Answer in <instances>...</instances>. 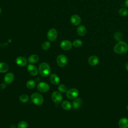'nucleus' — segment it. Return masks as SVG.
Wrapping results in <instances>:
<instances>
[{
	"label": "nucleus",
	"instance_id": "nucleus-27",
	"mask_svg": "<svg viewBox=\"0 0 128 128\" xmlns=\"http://www.w3.org/2000/svg\"><path fill=\"white\" fill-rule=\"evenodd\" d=\"M28 126V123L25 121H21L18 124V128H27Z\"/></svg>",
	"mask_w": 128,
	"mask_h": 128
},
{
	"label": "nucleus",
	"instance_id": "nucleus-29",
	"mask_svg": "<svg viewBox=\"0 0 128 128\" xmlns=\"http://www.w3.org/2000/svg\"><path fill=\"white\" fill-rule=\"evenodd\" d=\"M58 90L60 92H61L64 93V92H66L67 91V88H66V86L64 84H60V85L58 86Z\"/></svg>",
	"mask_w": 128,
	"mask_h": 128
},
{
	"label": "nucleus",
	"instance_id": "nucleus-20",
	"mask_svg": "<svg viewBox=\"0 0 128 128\" xmlns=\"http://www.w3.org/2000/svg\"><path fill=\"white\" fill-rule=\"evenodd\" d=\"M9 67L8 65L4 62H0V72H6L8 70Z\"/></svg>",
	"mask_w": 128,
	"mask_h": 128
},
{
	"label": "nucleus",
	"instance_id": "nucleus-18",
	"mask_svg": "<svg viewBox=\"0 0 128 128\" xmlns=\"http://www.w3.org/2000/svg\"><path fill=\"white\" fill-rule=\"evenodd\" d=\"M82 100L80 98H76L72 102V108L76 110L79 108L82 105Z\"/></svg>",
	"mask_w": 128,
	"mask_h": 128
},
{
	"label": "nucleus",
	"instance_id": "nucleus-23",
	"mask_svg": "<svg viewBox=\"0 0 128 128\" xmlns=\"http://www.w3.org/2000/svg\"><path fill=\"white\" fill-rule=\"evenodd\" d=\"M72 46L76 48H80L82 44V42L81 40H79V39H76L74 40V42H72Z\"/></svg>",
	"mask_w": 128,
	"mask_h": 128
},
{
	"label": "nucleus",
	"instance_id": "nucleus-24",
	"mask_svg": "<svg viewBox=\"0 0 128 128\" xmlns=\"http://www.w3.org/2000/svg\"><path fill=\"white\" fill-rule=\"evenodd\" d=\"M114 38L116 40L118 41V42H120L122 41V34L118 32H116L114 35Z\"/></svg>",
	"mask_w": 128,
	"mask_h": 128
},
{
	"label": "nucleus",
	"instance_id": "nucleus-5",
	"mask_svg": "<svg viewBox=\"0 0 128 128\" xmlns=\"http://www.w3.org/2000/svg\"><path fill=\"white\" fill-rule=\"evenodd\" d=\"M56 62L60 66L64 67L68 62L67 58L64 54H60L56 58Z\"/></svg>",
	"mask_w": 128,
	"mask_h": 128
},
{
	"label": "nucleus",
	"instance_id": "nucleus-2",
	"mask_svg": "<svg viewBox=\"0 0 128 128\" xmlns=\"http://www.w3.org/2000/svg\"><path fill=\"white\" fill-rule=\"evenodd\" d=\"M38 71L42 76L45 77L50 75V68L48 63L43 62L40 64Z\"/></svg>",
	"mask_w": 128,
	"mask_h": 128
},
{
	"label": "nucleus",
	"instance_id": "nucleus-8",
	"mask_svg": "<svg viewBox=\"0 0 128 128\" xmlns=\"http://www.w3.org/2000/svg\"><path fill=\"white\" fill-rule=\"evenodd\" d=\"M72 46V44L68 40H64L61 42L60 44V48L65 50H68L71 49Z\"/></svg>",
	"mask_w": 128,
	"mask_h": 128
},
{
	"label": "nucleus",
	"instance_id": "nucleus-14",
	"mask_svg": "<svg viewBox=\"0 0 128 128\" xmlns=\"http://www.w3.org/2000/svg\"><path fill=\"white\" fill-rule=\"evenodd\" d=\"M118 126L120 128H128V119L126 118H122L118 120Z\"/></svg>",
	"mask_w": 128,
	"mask_h": 128
},
{
	"label": "nucleus",
	"instance_id": "nucleus-17",
	"mask_svg": "<svg viewBox=\"0 0 128 128\" xmlns=\"http://www.w3.org/2000/svg\"><path fill=\"white\" fill-rule=\"evenodd\" d=\"M76 32L78 35L80 36H83L86 34V30L84 26L80 25L77 28Z\"/></svg>",
	"mask_w": 128,
	"mask_h": 128
},
{
	"label": "nucleus",
	"instance_id": "nucleus-32",
	"mask_svg": "<svg viewBox=\"0 0 128 128\" xmlns=\"http://www.w3.org/2000/svg\"><path fill=\"white\" fill-rule=\"evenodd\" d=\"M1 12H2V10H1V8H0V13H1Z\"/></svg>",
	"mask_w": 128,
	"mask_h": 128
},
{
	"label": "nucleus",
	"instance_id": "nucleus-28",
	"mask_svg": "<svg viewBox=\"0 0 128 128\" xmlns=\"http://www.w3.org/2000/svg\"><path fill=\"white\" fill-rule=\"evenodd\" d=\"M50 43L48 41H46L42 44V47L44 50H48L50 48Z\"/></svg>",
	"mask_w": 128,
	"mask_h": 128
},
{
	"label": "nucleus",
	"instance_id": "nucleus-31",
	"mask_svg": "<svg viewBox=\"0 0 128 128\" xmlns=\"http://www.w3.org/2000/svg\"><path fill=\"white\" fill-rule=\"evenodd\" d=\"M126 70L128 71V62H127L126 64Z\"/></svg>",
	"mask_w": 128,
	"mask_h": 128
},
{
	"label": "nucleus",
	"instance_id": "nucleus-16",
	"mask_svg": "<svg viewBox=\"0 0 128 128\" xmlns=\"http://www.w3.org/2000/svg\"><path fill=\"white\" fill-rule=\"evenodd\" d=\"M50 81L54 85H58L60 82L59 77L56 74H52L50 76Z\"/></svg>",
	"mask_w": 128,
	"mask_h": 128
},
{
	"label": "nucleus",
	"instance_id": "nucleus-30",
	"mask_svg": "<svg viewBox=\"0 0 128 128\" xmlns=\"http://www.w3.org/2000/svg\"><path fill=\"white\" fill-rule=\"evenodd\" d=\"M124 5L126 7L128 8V0H126L124 2Z\"/></svg>",
	"mask_w": 128,
	"mask_h": 128
},
{
	"label": "nucleus",
	"instance_id": "nucleus-4",
	"mask_svg": "<svg viewBox=\"0 0 128 128\" xmlns=\"http://www.w3.org/2000/svg\"><path fill=\"white\" fill-rule=\"evenodd\" d=\"M79 92L78 90L74 88H70L66 91V96L69 99L76 98L78 95Z\"/></svg>",
	"mask_w": 128,
	"mask_h": 128
},
{
	"label": "nucleus",
	"instance_id": "nucleus-9",
	"mask_svg": "<svg viewBox=\"0 0 128 128\" xmlns=\"http://www.w3.org/2000/svg\"><path fill=\"white\" fill-rule=\"evenodd\" d=\"M52 98L54 102L58 104L62 102V96L60 92H54L52 94Z\"/></svg>",
	"mask_w": 128,
	"mask_h": 128
},
{
	"label": "nucleus",
	"instance_id": "nucleus-33",
	"mask_svg": "<svg viewBox=\"0 0 128 128\" xmlns=\"http://www.w3.org/2000/svg\"><path fill=\"white\" fill-rule=\"evenodd\" d=\"M126 108H127V110H128V105L127 106H126Z\"/></svg>",
	"mask_w": 128,
	"mask_h": 128
},
{
	"label": "nucleus",
	"instance_id": "nucleus-15",
	"mask_svg": "<svg viewBox=\"0 0 128 128\" xmlns=\"http://www.w3.org/2000/svg\"><path fill=\"white\" fill-rule=\"evenodd\" d=\"M14 74L12 72H8L5 75L4 78V80L6 83L9 84L13 82V80H14Z\"/></svg>",
	"mask_w": 128,
	"mask_h": 128
},
{
	"label": "nucleus",
	"instance_id": "nucleus-12",
	"mask_svg": "<svg viewBox=\"0 0 128 128\" xmlns=\"http://www.w3.org/2000/svg\"><path fill=\"white\" fill-rule=\"evenodd\" d=\"M99 62V58L96 56H92L88 59V63L92 66H95Z\"/></svg>",
	"mask_w": 128,
	"mask_h": 128
},
{
	"label": "nucleus",
	"instance_id": "nucleus-10",
	"mask_svg": "<svg viewBox=\"0 0 128 128\" xmlns=\"http://www.w3.org/2000/svg\"><path fill=\"white\" fill-rule=\"evenodd\" d=\"M27 70L29 74L34 76H36L38 73V70L37 68L35 66L32 64L28 65L27 67Z\"/></svg>",
	"mask_w": 128,
	"mask_h": 128
},
{
	"label": "nucleus",
	"instance_id": "nucleus-11",
	"mask_svg": "<svg viewBox=\"0 0 128 128\" xmlns=\"http://www.w3.org/2000/svg\"><path fill=\"white\" fill-rule=\"evenodd\" d=\"M70 22L74 26H78L81 23V18L78 15L74 14L70 18Z\"/></svg>",
	"mask_w": 128,
	"mask_h": 128
},
{
	"label": "nucleus",
	"instance_id": "nucleus-6",
	"mask_svg": "<svg viewBox=\"0 0 128 128\" xmlns=\"http://www.w3.org/2000/svg\"><path fill=\"white\" fill-rule=\"evenodd\" d=\"M58 36V32L55 28L50 29L47 34V38L50 41H54Z\"/></svg>",
	"mask_w": 128,
	"mask_h": 128
},
{
	"label": "nucleus",
	"instance_id": "nucleus-21",
	"mask_svg": "<svg viewBox=\"0 0 128 128\" xmlns=\"http://www.w3.org/2000/svg\"><path fill=\"white\" fill-rule=\"evenodd\" d=\"M62 108L65 110H70L72 108L71 104L68 100L64 101L62 104Z\"/></svg>",
	"mask_w": 128,
	"mask_h": 128
},
{
	"label": "nucleus",
	"instance_id": "nucleus-25",
	"mask_svg": "<svg viewBox=\"0 0 128 128\" xmlns=\"http://www.w3.org/2000/svg\"><path fill=\"white\" fill-rule=\"evenodd\" d=\"M19 99L21 102H22L23 103H25V102H28V100H29V97L27 94H22L20 96Z\"/></svg>",
	"mask_w": 128,
	"mask_h": 128
},
{
	"label": "nucleus",
	"instance_id": "nucleus-22",
	"mask_svg": "<svg viewBox=\"0 0 128 128\" xmlns=\"http://www.w3.org/2000/svg\"><path fill=\"white\" fill-rule=\"evenodd\" d=\"M36 85V82L34 80H29L27 82L26 84V87L29 89H32L34 88Z\"/></svg>",
	"mask_w": 128,
	"mask_h": 128
},
{
	"label": "nucleus",
	"instance_id": "nucleus-7",
	"mask_svg": "<svg viewBox=\"0 0 128 128\" xmlns=\"http://www.w3.org/2000/svg\"><path fill=\"white\" fill-rule=\"evenodd\" d=\"M37 88L38 91L40 92H46L49 90L50 86L47 83L44 82H40L37 85Z\"/></svg>",
	"mask_w": 128,
	"mask_h": 128
},
{
	"label": "nucleus",
	"instance_id": "nucleus-3",
	"mask_svg": "<svg viewBox=\"0 0 128 128\" xmlns=\"http://www.w3.org/2000/svg\"><path fill=\"white\" fill-rule=\"evenodd\" d=\"M30 99L32 102L36 105H40L44 102L42 96L38 92L32 94L30 96Z\"/></svg>",
	"mask_w": 128,
	"mask_h": 128
},
{
	"label": "nucleus",
	"instance_id": "nucleus-1",
	"mask_svg": "<svg viewBox=\"0 0 128 128\" xmlns=\"http://www.w3.org/2000/svg\"><path fill=\"white\" fill-rule=\"evenodd\" d=\"M114 52L118 54H122L126 53L128 51V44L124 41L118 42L114 46Z\"/></svg>",
	"mask_w": 128,
	"mask_h": 128
},
{
	"label": "nucleus",
	"instance_id": "nucleus-13",
	"mask_svg": "<svg viewBox=\"0 0 128 128\" xmlns=\"http://www.w3.org/2000/svg\"><path fill=\"white\" fill-rule=\"evenodd\" d=\"M16 62L20 66H24L27 64V60L25 58L20 56L16 58Z\"/></svg>",
	"mask_w": 128,
	"mask_h": 128
},
{
	"label": "nucleus",
	"instance_id": "nucleus-19",
	"mask_svg": "<svg viewBox=\"0 0 128 128\" xmlns=\"http://www.w3.org/2000/svg\"><path fill=\"white\" fill-rule=\"evenodd\" d=\"M39 59V57L37 54H34L29 56L28 58V61L31 64H34Z\"/></svg>",
	"mask_w": 128,
	"mask_h": 128
},
{
	"label": "nucleus",
	"instance_id": "nucleus-26",
	"mask_svg": "<svg viewBox=\"0 0 128 128\" xmlns=\"http://www.w3.org/2000/svg\"><path fill=\"white\" fill-rule=\"evenodd\" d=\"M118 14L122 16H126L128 15V10L124 8H121L118 10Z\"/></svg>",
	"mask_w": 128,
	"mask_h": 128
}]
</instances>
